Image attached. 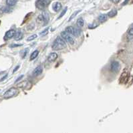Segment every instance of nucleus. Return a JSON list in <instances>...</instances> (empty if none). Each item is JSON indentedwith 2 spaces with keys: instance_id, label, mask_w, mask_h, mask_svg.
<instances>
[{
  "instance_id": "nucleus-26",
  "label": "nucleus",
  "mask_w": 133,
  "mask_h": 133,
  "mask_svg": "<svg viewBox=\"0 0 133 133\" xmlns=\"http://www.w3.org/2000/svg\"><path fill=\"white\" fill-rule=\"evenodd\" d=\"M19 68V66H16V68H15V69L14 70V71H13V72L14 73V72H15V71L18 70V69Z\"/></svg>"
},
{
  "instance_id": "nucleus-28",
  "label": "nucleus",
  "mask_w": 133,
  "mask_h": 133,
  "mask_svg": "<svg viewBox=\"0 0 133 133\" xmlns=\"http://www.w3.org/2000/svg\"><path fill=\"white\" fill-rule=\"evenodd\" d=\"M113 2H115V3H118L119 1H114Z\"/></svg>"
},
{
  "instance_id": "nucleus-11",
  "label": "nucleus",
  "mask_w": 133,
  "mask_h": 133,
  "mask_svg": "<svg viewBox=\"0 0 133 133\" xmlns=\"http://www.w3.org/2000/svg\"><path fill=\"white\" fill-rule=\"evenodd\" d=\"M42 72H43V68L41 66H37V68H36L35 70H33V76H39V75H40V74L42 73Z\"/></svg>"
},
{
  "instance_id": "nucleus-18",
  "label": "nucleus",
  "mask_w": 133,
  "mask_h": 133,
  "mask_svg": "<svg viewBox=\"0 0 133 133\" xmlns=\"http://www.w3.org/2000/svg\"><path fill=\"white\" fill-rule=\"evenodd\" d=\"M1 11L4 13H9L10 11H11V9L8 7H4V8H1Z\"/></svg>"
},
{
  "instance_id": "nucleus-17",
  "label": "nucleus",
  "mask_w": 133,
  "mask_h": 133,
  "mask_svg": "<svg viewBox=\"0 0 133 133\" xmlns=\"http://www.w3.org/2000/svg\"><path fill=\"white\" fill-rule=\"evenodd\" d=\"M76 25L79 28H81V27L84 26V20H83V19L82 18L78 19V20H77V22H76Z\"/></svg>"
},
{
  "instance_id": "nucleus-4",
  "label": "nucleus",
  "mask_w": 133,
  "mask_h": 133,
  "mask_svg": "<svg viewBox=\"0 0 133 133\" xmlns=\"http://www.w3.org/2000/svg\"><path fill=\"white\" fill-rule=\"evenodd\" d=\"M18 94V89L15 88H11L4 93V97L5 98H12L14 96H17Z\"/></svg>"
},
{
  "instance_id": "nucleus-8",
  "label": "nucleus",
  "mask_w": 133,
  "mask_h": 133,
  "mask_svg": "<svg viewBox=\"0 0 133 133\" xmlns=\"http://www.w3.org/2000/svg\"><path fill=\"white\" fill-rule=\"evenodd\" d=\"M16 33V32L15 30H10L8 31L6 33H5V35L4 36V40H9V39H11L13 37H15V35Z\"/></svg>"
},
{
  "instance_id": "nucleus-9",
  "label": "nucleus",
  "mask_w": 133,
  "mask_h": 133,
  "mask_svg": "<svg viewBox=\"0 0 133 133\" xmlns=\"http://www.w3.org/2000/svg\"><path fill=\"white\" fill-rule=\"evenodd\" d=\"M57 58H58V54L55 52H52V53L50 54V55L48 56V62H53Z\"/></svg>"
},
{
  "instance_id": "nucleus-16",
  "label": "nucleus",
  "mask_w": 133,
  "mask_h": 133,
  "mask_svg": "<svg viewBox=\"0 0 133 133\" xmlns=\"http://www.w3.org/2000/svg\"><path fill=\"white\" fill-rule=\"evenodd\" d=\"M17 4V1H14V0H8L6 1V4L8 6H14L15 4Z\"/></svg>"
},
{
  "instance_id": "nucleus-22",
  "label": "nucleus",
  "mask_w": 133,
  "mask_h": 133,
  "mask_svg": "<svg viewBox=\"0 0 133 133\" xmlns=\"http://www.w3.org/2000/svg\"><path fill=\"white\" fill-rule=\"evenodd\" d=\"M66 11H67V8H66V9H64V11H62V13L60 14V17H59V18H59V19L61 18L62 17H63L64 15H65V14H66Z\"/></svg>"
},
{
  "instance_id": "nucleus-25",
  "label": "nucleus",
  "mask_w": 133,
  "mask_h": 133,
  "mask_svg": "<svg viewBox=\"0 0 133 133\" xmlns=\"http://www.w3.org/2000/svg\"><path fill=\"white\" fill-rule=\"evenodd\" d=\"M128 34L130 36H133V28H131L128 32Z\"/></svg>"
},
{
  "instance_id": "nucleus-21",
  "label": "nucleus",
  "mask_w": 133,
  "mask_h": 133,
  "mask_svg": "<svg viewBox=\"0 0 133 133\" xmlns=\"http://www.w3.org/2000/svg\"><path fill=\"white\" fill-rule=\"evenodd\" d=\"M48 30H49V28H47V29H46L45 30H44L42 32H41L40 33V35L41 36H45V35H46L47 33H48Z\"/></svg>"
},
{
  "instance_id": "nucleus-15",
  "label": "nucleus",
  "mask_w": 133,
  "mask_h": 133,
  "mask_svg": "<svg viewBox=\"0 0 133 133\" xmlns=\"http://www.w3.org/2000/svg\"><path fill=\"white\" fill-rule=\"evenodd\" d=\"M116 14H117V10L116 9H112V10H111L110 11H109L107 15L110 18H113V17L116 16Z\"/></svg>"
},
{
  "instance_id": "nucleus-6",
  "label": "nucleus",
  "mask_w": 133,
  "mask_h": 133,
  "mask_svg": "<svg viewBox=\"0 0 133 133\" xmlns=\"http://www.w3.org/2000/svg\"><path fill=\"white\" fill-rule=\"evenodd\" d=\"M51 1H46V0H38L36 2V5L39 9L43 10L44 9V8L48 5V4H50Z\"/></svg>"
},
{
  "instance_id": "nucleus-10",
  "label": "nucleus",
  "mask_w": 133,
  "mask_h": 133,
  "mask_svg": "<svg viewBox=\"0 0 133 133\" xmlns=\"http://www.w3.org/2000/svg\"><path fill=\"white\" fill-rule=\"evenodd\" d=\"M52 9L55 12H58L62 9V4L58 1L55 2V3H54L53 5H52Z\"/></svg>"
},
{
  "instance_id": "nucleus-12",
  "label": "nucleus",
  "mask_w": 133,
  "mask_h": 133,
  "mask_svg": "<svg viewBox=\"0 0 133 133\" xmlns=\"http://www.w3.org/2000/svg\"><path fill=\"white\" fill-rule=\"evenodd\" d=\"M22 37H23V33L21 32V31H18V32H16L15 37H14L15 40L16 41L20 40Z\"/></svg>"
},
{
  "instance_id": "nucleus-5",
  "label": "nucleus",
  "mask_w": 133,
  "mask_h": 133,
  "mask_svg": "<svg viewBox=\"0 0 133 133\" xmlns=\"http://www.w3.org/2000/svg\"><path fill=\"white\" fill-rule=\"evenodd\" d=\"M66 32H67L68 33H70V35L74 36L76 37H77L80 34V30L78 28H74L73 26L67 27L66 28Z\"/></svg>"
},
{
  "instance_id": "nucleus-3",
  "label": "nucleus",
  "mask_w": 133,
  "mask_h": 133,
  "mask_svg": "<svg viewBox=\"0 0 133 133\" xmlns=\"http://www.w3.org/2000/svg\"><path fill=\"white\" fill-rule=\"evenodd\" d=\"M61 37L62 38L64 41H66V42L69 43L70 44H74V40L73 39V37L71 36V35L70 33H68L66 31H64L61 32Z\"/></svg>"
},
{
  "instance_id": "nucleus-27",
  "label": "nucleus",
  "mask_w": 133,
  "mask_h": 133,
  "mask_svg": "<svg viewBox=\"0 0 133 133\" xmlns=\"http://www.w3.org/2000/svg\"><path fill=\"white\" fill-rule=\"evenodd\" d=\"M23 77V76H19V78H18V79H17L16 80H15V82H17L19 81V80H20V79H22V78Z\"/></svg>"
},
{
  "instance_id": "nucleus-7",
  "label": "nucleus",
  "mask_w": 133,
  "mask_h": 133,
  "mask_svg": "<svg viewBox=\"0 0 133 133\" xmlns=\"http://www.w3.org/2000/svg\"><path fill=\"white\" fill-rule=\"evenodd\" d=\"M110 68L111 70L113 71V72H118V71L120 70V64H119L118 62H117V61H114V62H112V64H111Z\"/></svg>"
},
{
  "instance_id": "nucleus-14",
  "label": "nucleus",
  "mask_w": 133,
  "mask_h": 133,
  "mask_svg": "<svg viewBox=\"0 0 133 133\" xmlns=\"http://www.w3.org/2000/svg\"><path fill=\"white\" fill-rule=\"evenodd\" d=\"M39 54V51L38 50H35L33 51L32 54H31V56H30V60H33L35 58H36L37 57V55Z\"/></svg>"
},
{
  "instance_id": "nucleus-24",
  "label": "nucleus",
  "mask_w": 133,
  "mask_h": 133,
  "mask_svg": "<svg viewBox=\"0 0 133 133\" xmlns=\"http://www.w3.org/2000/svg\"><path fill=\"white\" fill-rule=\"evenodd\" d=\"M96 24H91V25H89L88 26V28L90 29H93V28H96Z\"/></svg>"
},
{
  "instance_id": "nucleus-19",
  "label": "nucleus",
  "mask_w": 133,
  "mask_h": 133,
  "mask_svg": "<svg viewBox=\"0 0 133 133\" xmlns=\"http://www.w3.org/2000/svg\"><path fill=\"white\" fill-rule=\"evenodd\" d=\"M37 37V36L36 34H33V35H32V36H30V37H28V39H27V40L28 41H32L34 39H36V37Z\"/></svg>"
},
{
  "instance_id": "nucleus-13",
  "label": "nucleus",
  "mask_w": 133,
  "mask_h": 133,
  "mask_svg": "<svg viewBox=\"0 0 133 133\" xmlns=\"http://www.w3.org/2000/svg\"><path fill=\"white\" fill-rule=\"evenodd\" d=\"M108 15L106 14H101L98 16V20L100 22H104L107 20Z\"/></svg>"
},
{
  "instance_id": "nucleus-20",
  "label": "nucleus",
  "mask_w": 133,
  "mask_h": 133,
  "mask_svg": "<svg viewBox=\"0 0 133 133\" xmlns=\"http://www.w3.org/2000/svg\"><path fill=\"white\" fill-rule=\"evenodd\" d=\"M28 51H29V50H28V49H27V50L26 49V50H24L22 52L21 54H22V57L23 58H25V56L27 55V54H28Z\"/></svg>"
},
{
  "instance_id": "nucleus-1",
  "label": "nucleus",
  "mask_w": 133,
  "mask_h": 133,
  "mask_svg": "<svg viewBox=\"0 0 133 133\" xmlns=\"http://www.w3.org/2000/svg\"><path fill=\"white\" fill-rule=\"evenodd\" d=\"M66 48V41L61 37H57L53 43L52 48L54 50H61Z\"/></svg>"
},
{
  "instance_id": "nucleus-2",
  "label": "nucleus",
  "mask_w": 133,
  "mask_h": 133,
  "mask_svg": "<svg viewBox=\"0 0 133 133\" xmlns=\"http://www.w3.org/2000/svg\"><path fill=\"white\" fill-rule=\"evenodd\" d=\"M37 22L39 23H42L43 25H46L49 22V14L48 13L44 11L41 15L37 17Z\"/></svg>"
},
{
  "instance_id": "nucleus-23",
  "label": "nucleus",
  "mask_w": 133,
  "mask_h": 133,
  "mask_svg": "<svg viewBox=\"0 0 133 133\" xmlns=\"http://www.w3.org/2000/svg\"><path fill=\"white\" fill-rule=\"evenodd\" d=\"M80 10H78V11H76V12L74 13V14H73V15H72V16H71V18H70V20H71V19H72L74 17H75V16H76V14H78V12H80Z\"/></svg>"
}]
</instances>
